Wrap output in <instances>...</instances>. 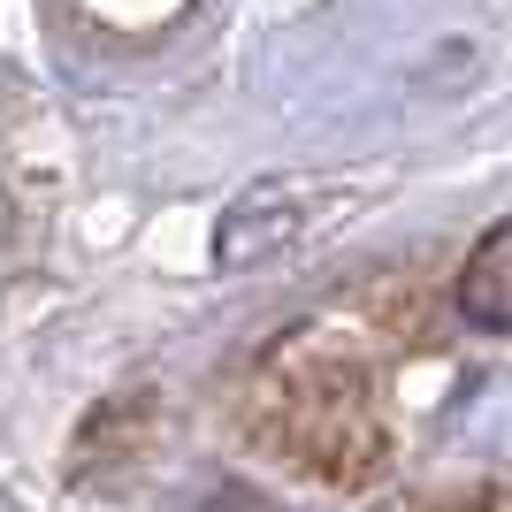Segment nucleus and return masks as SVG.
I'll list each match as a JSON object with an SVG mask.
<instances>
[{
	"instance_id": "nucleus-1",
	"label": "nucleus",
	"mask_w": 512,
	"mask_h": 512,
	"mask_svg": "<svg viewBox=\"0 0 512 512\" xmlns=\"http://www.w3.org/2000/svg\"><path fill=\"white\" fill-rule=\"evenodd\" d=\"M459 314H467L474 329H490V337L512 329V214L467 253V268H459Z\"/></svg>"
}]
</instances>
